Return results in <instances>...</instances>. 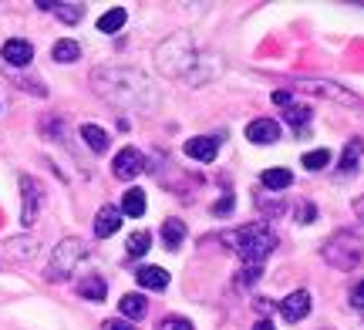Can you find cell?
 Returning a JSON list of instances; mask_svg holds the SVG:
<instances>
[{
  "instance_id": "obj_1",
  "label": "cell",
  "mask_w": 364,
  "mask_h": 330,
  "mask_svg": "<svg viewBox=\"0 0 364 330\" xmlns=\"http://www.w3.org/2000/svg\"><path fill=\"white\" fill-rule=\"evenodd\" d=\"M91 84L108 105L132 108V111H149L156 105L152 81L145 78L142 71H135V67H98L91 75Z\"/></svg>"
},
{
  "instance_id": "obj_2",
  "label": "cell",
  "mask_w": 364,
  "mask_h": 330,
  "mask_svg": "<svg viewBox=\"0 0 364 330\" xmlns=\"http://www.w3.org/2000/svg\"><path fill=\"white\" fill-rule=\"evenodd\" d=\"M156 65L162 75L169 78H186L193 81V67L199 65V51H196V40L189 34H172L169 40H162L156 51Z\"/></svg>"
},
{
  "instance_id": "obj_3",
  "label": "cell",
  "mask_w": 364,
  "mask_h": 330,
  "mask_svg": "<svg viewBox=\"0 0 364 330\" xmlns=\"http://www.w3.org/2000/svg\"><path fill=\"white\" fill-rule=\"evenodd\" d=\"M223 243L233 246V250L243 256V263L263 266V256L277 246V236H273L267 226H240V229H233V233H226Z\"/></svg>"
},
{
  "instance_id": "obj_4",
  "label": "cell",
  "mask_w": 364,
  "mask_h": 330,
  "mask_svg": "<svg viewBox=\"0 0 364 330\" xmlns=\"http://www.w3.org/2000/svg\"><path fill=\"white\" fill-rule=\"evenodd\" d=\"M321 256H324L334 270H354V266L364 260V236H358L351 229H341V233H334V236L324 243Z\"/></svg>"
},
{
  "instance_id": "obj_5",
  "label": "cell",
  "mask_w": 364,
  "mask_h": 330,
  "mask_svg": "<svg viewBox=\"0 0 364 330\" xmlns=\"http://www.w3.org/2000/svg\"><path fill=\"white\" fill-rule=\"evenodd\" d=\"M85 253H88V246H85L78 236L61 239V243L54 246L48 266H44V280H51V283H65V280H71V273H75L78 263L85 260Z\"/></svg>"
},
{
  "instance_id": "obj_6",
  "label": "cell",
  "mask_w": 364,
  "mask_h": 330,
  "mask_svg": "<svg viewBox=\"0 0 364 330\" xmlns=\"http://www.w3.org/2000/svg\"><path fill=\"white\" fill-rule=\"evenodd\" d=\"M294 88L311 92V94H317V98H327V101H338V105H348V108L361 105V98H358L354 92H348V88H341V84L324 81V78H300V81H294Z\"/></svg>"
},
{
  "instance_id": "obj_7",
  "label": "cell",
  "mask_w": 364,
  "mask_h": 330,
  "mask_svg": "<svg viewBox=\"0 0 364 330\" xmlns=\"http://www.w3.org/2000/svg\"><path fill=\"white\" fill-rule=\"evenodd\" d=\"M21 199H24V206H21V226L31 229V226L38 223L41 209H44V185L38 179H31V175H21Z\"/></svg>"
},
{
  "instance_id": "obj_8",
  "label": "cell",
  "mask_w": 364,
  "mask_h": 330,
  "mask_svg": "<svg viewBox=\"0 0 364 330\" xmlns=\"http://www.w3.org/2000/svg\"><path fill=\"white\" fill-rule=\"evenodd\" d=\"M41 243L34 236H17V239H4L0 243V260L7 263H27L31 256H38Z\"/></svg>"
},
{
  "instance_id": "obj_9",
  "label": "cell",
  "mask_w": 364,
  "mask_h": 330,
  "mask_svg": "<svg viewBox=\"0 0 364 330\" xmlns=\"http://www.w3.org/2000/svg\"><path fill=\"white\" fill-rule=\"evenodd\" d=\"M247 138L253 145H273V142H280V121L273 119H257L247 125Z\"/></svg>"
},
{
  "instance_id": "obj_10",
  "label": "cell",
  "mask_w": 364,
  "mask_h": 330,
  "mask_svg": "<svg viewBox=\"0 0 364 330\" xmlns=\"http://www.w3.org/2000/svg\"><path fill=\"white\" fill-rule=\"evenodd\" d=\"M112 172H115V179H135L139 172H142V155H139V148H122L112 162Z\"/></svg>"
},
{
  "instance_id": "obj_11",
  "label": "cell",
  "mask_w": 364,
  "mask_h": 330,
  "mask_svg": "<svg viewBox=\"0 0 364 330\" xmlns=\"http://www.w3.org/2000/svg\"><path fill=\"white\" fill-rule=\"evenodd\" d=\"M307 310H311V293L307 290H297V293H290L287 300H280V314H284V320H290V324L304 320Z\"/></svg>"
},
{
  "instance_id": "obj_12",
  "label": "cell",
  "mask_w": 364,
  "mask_h": 330,
  "mask_svg": "<svg viewBox=\"0 0 364 330\" xmlns=\"http://www.w3.org/2000/svg\"><path fill=\"white\" fill-rule=\"evenodd\" d=\"M216 148H220V138L196 135V138H189V142L182 145V152H186L189 159H196V162H213V159H216Z\"/></svg>"
},
{
  "instance_id": "obj_13",
  "label": "cell",
  "mask_w": 364,
  "mask_h": 330,
  "mask_svg": "<svg viewBox=\"0 0 364 330\" xmlns=\"http://www.w3.org/2000/svg\"><path fill=\"white\" fill-rule=\"evenodd\" d=\"M4 61L14 65V67L31 65V61H34V48H31V40H24V38L7 40V44H4Z\"/></svg>"
},
{
  "instance_id": "obj_14",
  "label": "cell",
  "mask_w": 364,
  "mask_h": 330,
  "mask_svg": "<svg viewBox=\"0 0 364 330\" xmlns=\"http://www.w3.org/2000/svg\"><path fill=\"white\" fill-rule=\"evenodd\" d=\"M122 226V209L118 206H105V209H98V216H95V236H115V229Z\"/></svg>"
},
{
  "instance_id": "obj_15",
  "label": "cell",
  "mask_w": 364,
  "mask_h": 330,
  "mask_svg": "<svg viewBox=\"0 0 364 330\" xmlns=\"http://www.w3.org/2000/svg\"><path fill=\"white\" fill-rule=\"evenodd\" d=\"M135 280L142 283L145 290H156V293H162L169 287V273H166L162 266H142V270L135 273Z\"/></svg>"
},
{
  "instance_id": "obj_16",
  "label": "cell",
  "mask_w": 364,
  "mask_h": 330,
  "mask_svg": "<svg viewBox=\"0 0 364 330\" xmlns=\"http://www.w3.org/2000/svg\"><path fill=\"white\" fill-rule=\"evenodd\" d=\"M118 310H122V320H142L145 310H149V304H145L142 293H125L122 300H118Z\"/></svg>"
},
{
  "instance_id": "obj_17",
  "label": "cell",
  "mask_w": 364,
  "mask_h": 330,
  "mask_svg": "<svg viewBox=\"0 0 364 330\" xmlns=\"http://www.w3.org/2000/svg\"><path fill=\"white\" fill-rule=\"evenodd\" d=\"M182 243H186V223L182 219H166L162 223V246L176 253Z\"/></svg>"
},
{
  "instance_id": "obj_18",
  "label": "cell",
  "mask_w": 364,
  "mask_h": 330,
  "mask_svg": "<svg viewBox=\"0 0 364 330\" xmlns=\"http://www.w3.org/2000/svg\"><path fill=\"white\" fill-rule=\"evenodd\" d=\"M118 209H122V216L139 219V216L145 212V192H142V189H129V192L122 196V206H118Z\"/></svg>"
},
{
  "instance_id": "obj_19",
  "label": "cell",
  "mask_w": 364,
  "mask_h": 330,
  "mask_svg": "<svg viewBox=\"0 0 364 330\" xmlns=\"http://www.w3.org/2000/svg\"><path fill=\"white\" fill-rule=\"evenodd\" d=\"M125 7H112V11H105L102 17H98V31L102 34H115V31H122L125 27Z\"/></svg>"
},
{
  "instance_id": "obj_20",
  "label": "cell",
  "mask_w": 364,
  "mask_h": 330,
  "mask_svg": "<svg viewBox=\"0 0 364 330\" xmlns=\"http://www.w3.org/2000/svg\"><path fill=\"white\" fill-rule=\"evenodd\" d=\"M81 138H85V142H88V148H91V152H98V155L108 148V132H105V128H98V125H81Z\"/></svg>"
},
{
  "instance_id": "obj_21",
  "label": "cell",
  "mask_w": 364,
  "mask_h": 330,
  "mask_svg": "<svg viewBox=\"0 0 364 330\" xmlns=\"http://www.w3.org/2000/svg\"><path fill=\"white\" fill-rule=\"evenodd\" d=\"M260 182L267 189H273V192H280V189H287V185L294 182V175H290V169H267V172H260Z\"/></svg>"
},
{
  "instance_id": "obj_22",
  "label": "cell",
  "mask_w": 364,
  "mask_h": 330,
  "mask_svg": "<svg viewBox=\"0 0 364 330\" xmlns=\"http://www.w3.org/2000/svg\"><path fill=\"white\" fill-rule=\"evenodd\" d=\"M78 293L85 297V300H105V293H108V287H105L102 277H85L78 283Z\"/></svg>"
},
{
  "instance_id": "obj_23",
  "label": "cell",
  "mask_w": 364,
  "mask_h": 330,
  "mask_svg": "<svg viewBox=\"0 0 364 330\" xmlns=\"http://www.w3.org/2000/svg\"><path fill=\"white\" fill-rule=\"evenodd\" d=\"M51 57L54 61H61V65H68V61H78L81 57V48L75 44V40H58L51 48Z\"/></svg>"
},
{
  "instance_id": "obj_24",
  "label": "cell",
  "mask_w": 364,
  "mask_h": 330,
  "mask_svg": "<svg viewBox=\"0 0 364 330\" xmlns=\"http://www.w3.org/2000/svg\"><path fill=\"white\" fill-rule=\"evenodd\" d=\"M149 246H152V233H145V229H139V233H132L129 236V256H145L149 253Z\"/></svg>"
},
{
  "instance_id": "obj_25",
  "label": "cell",
  "mask_w": 364,
  "mask_h": 330,
  "mask_svg": "<svg viewBox=\"0 0 364 330\" xmlns=\"http://www.w3.org/2000/svg\"><path fill=\"white\" fill-rule=\"evenodd\" d=\"M361 148H364L361 138H351V142H348L344 155H341V172H351L354 165H358V159H361Z\"/></svg>"
},
{
  "instance_id": "obj_26",
  "label": "cell",
  "mask_w": 364,
  "mask_h": 330,
  "mask_svg": "<svg viewBox=\"0 0 364 330\" xmlns=\"http://www.w3.org/2000/svg\"><path fill=\"white\" fill-rule=\"evenodd\" d=\"M327 162H331V152L327 148H314V152L304 155V169H324Z\"/></svg>"
},
{
  "instance_id": "obj_27",
  "label": "cell",
  "mask_w": 364,
  "mask_h": 330,
  "mask_svg": "<svg viewBox=\"0 0 364 330\" xmlns=\"http://www.w3.org/2000/svg\"><path fill=\"white\" fill-rule=\"evenodd\" d=\"M307 119H311V108H304V105H290V108H287V121H290L294 128H304V125H307Z\"/></svg>"
},
{
  "instance_id": "obj_28",
  "label": "cell",
  "mask_w": 364,
  "mask_h": 330,
  "mask_svg": "<svg viewBox=\"0 0 364 330\" xmlns=\"http://www.w3.org/2000/svg\"><path fill=\"white\" fill-rule=\"evenodd\" d=\"M317 219V206L307 202V199H300L297 202V223H314Z\"/></svg>"
},
{
  "instance_id": "obj_29",
  "label": "cell",
  "mask_w": 364,
  "mask_h": 330,
  "mask_svg": "<svg viewBox=\"0 0 364 330\" xmlns=\"http://www.w3.org/2000/svg\"><path fill=\"white\" fill-rule=\"evenodd\" d=\"M54 11H58V17H61V21H68V24H78V21H81V7H68V4H54Z\"/></svg>"
},
{
  "instance_id": "obj_30",
  "label": "cell",
  "mask_w": 364,
  "mask_h": 330,
  "mask_svg": "<svg viewBox=\"0 0 364 330\" xmlns=\"http://www.w3.org/2000/svg\"><path fill=\"white\" fill-rule=\"evenodd\" d=\"M159 330H196V327H193V320H186V317H166L159 324Z\"/></svg>"
},
{
  "instance_id": "obj_31",
  "label": "cell",
  "mask_w": 364,
  "mask_h": 330,
  "mask_svg": "<svg viewBox=\"0 0 364 330\" xmlns=\"http://www.w3.org/2000/svg\"><path fill=\"white\" fill-rule=\"evenodd\" d=\"M102 330H135L129 324V320H122V317H112V320H105L102 324Z\"/></svg>"
},
{
  "instance_id": "obj_32",
  "label": "cell",
  "mask_w": 364,
  "mask_h": 330,
  "mask_svg": "<svg viewBox=\"0 0 364 330\" xmlns=\"http://www.w3.org/2000/svg\"><path fill=\"white\" fill-rule=\"evenodd\" d=\"M273 101H277V105H284V108H290V105H294V94L280 88V92H273Z\"/></svg>"
},
{
  "instance_id": "obj_33",
  "label": "cell",
  "mask_w": 364,
  "mask_h": 330,
  "mask_svg": "<svg viewBox=\"0 0 364 330\" xmlns=\"http://www.w3.org/2000/svg\"><path fill=\"white\" fill-rule=\"evenodd\" d=\"M230 209H233V199H230V196H223V199H220V206H216L213 212H216V216H226Z\"/></svg>"
},
{
  "instance_id": "obj_34",
  "label": "cell",
  "mask_w": 364,
  "mask_h": 330,
  "mask_svg": "<svg viewBox=\"0 0 364 330\" xmlns=\"http://www.w3.org/2000/svg\"><path fill=\"white\" fill-rule=\"evenodd\" d=\"M351 304H354V307H361V310H364V283L351 293Z\"/></svg>"
},
{
  "instance_id": "obj_35",
  "label": "cell",
  "mask_w": 364,
  "mask_h": 330,
  "mask_svg": "<svg viewBox=\"0 0 364 330\" xmlns=\"http://www.w3.org/2000/svg\"><path fill=\"white\" fill-rule=\"evenodd\" d=\"M253 330H273V324H270V320H260V324H257Z\"/></svg>"
}]
</instances>
